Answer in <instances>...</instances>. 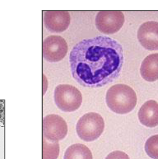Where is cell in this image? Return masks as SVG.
<instances>
[{"mask_svg":"<svg viewBox=\"0 0 158 159\" xmlns=\"http://www.w3.org/2000/svg\"><path fill=\"white\" fill-rule=\"evenodd\" d=\"M69 60L72 75L77 83L87 88H100L120 76L124 50L116 39L97 36L76 44Z\"/></svg>","mask_w":158,"mask_h":159,"instance_id":"6da1fadb","label":"cell"},{"mask_svg":"<svg viewBox=\"0 0 158 159\" xmlns=\"http://www.w3.org/2000/svg\"><path fill=\"white\" fill-rule=\"evenodd\" d=\"M106 104L113 112L120 114L129 113L137 104L135 91L125 84H116L109 88L105 97Z\"/></svg>","mask_w":158,"mask_h":159,"instance_id":"7a4b0ae2","label":"cell"},{"mask_svg":"<svg viewBox=\"0 0 158 159\" xmlns=\"http://www.w3.org/2000/svg\"><path fill=\"white\" fill-rule=\"evenodd\" d=\"M104 128L103 117L98 113L89 112L79 119L76 125V132L82 140L91 142L99 138Z\"/></svg>","mask_w":158,"mask_h":159,"instance_id":"3957f363","label":"cell"},{"mask_svg":"<svg viewBox=\"0 0 158 159\" xmlns=\"http://www.w3.org/2000/svg\"><path fill=\"white\" fill-rule=\"evenodd\" d=\"M55 104L59 110L65 112H72L80 108L82 94L75 86L69 84H60L54 90Z\"/></svg>","mask_w":158,"mask_h":159,"instance_id":"277c9868","label":"cell"},{"mask_svg":"<svg viewBox=\"0 0 158 159\" xmlns=\"http://www.w3.org/2000/svg\"><path fill=\"white\" fill-rule=\"evenodd\" d=\"M43 136L51 143H58L68 134V128L64 119L58 114H49L43 119Z\"/></svg>","mask_w":158,"mask_h":159,"instance_id":"5b68a950","label":"cell"},{"mask_svg":"<svg viewBox=\"0 0 158 159\" xmlns=\"http://www.w3.org/2000/svg\"><path fill=\"white\" fill-rule=\"evenodd\" d=\"M125 22L124 15L121 11L103 10L98 12L95 23L97 29L104 34L117 32Z\"/></svg>","mask_w":158,"mask_h":159,"instance_id":"8992f818","label":"cell"},{"mask_svg":"<svg viewBox=\"0 0 158 159\" xmlns=\"http://www.w3.org/2000/svg\"><path fill=\"white\" fill-rule=\"evenodd\" d=\"M68 51V46L66 41L59 36H48L43 42V57L49 62H58L63 60Z\"/></svg>","mask_w":158,"mask_h":159,"instance_id":"52a82bcc","label":"cell"},{"mask_svg":"<svg viewBox=\"0 0 158 159\" xmlns=\"http://www.w3.org/2000/svg\"><path fill=\"white\" fill-rule=\"evenodd\" d=\"M71 22L69 13L65 10H48L43 16L46 28L51 33H61L66 30Z\"/></svg>","mask_w":158,"mask_h":159,"instance_id":"ba28073f","label":"cell"},{"mask_svg":"<svg viewBox=\"0 0 158 159\" xmlns=\"http://www.w3.org/2000/svg\"><path fill=\"white\" fill-rule=\"evenodd\" d=\"M138 38L146 49L158 50V22H145L138 31Z\"/></svg>","mask_w":158,"mask_h":159,"instance_id":"9c48e42d","label":"cell"},{"mask_svg":"<svg viewBox=\"0 0 158 159\" xmlns=\"http://www.w3.org/2000/svg\"><path fill=\"white\" fill-rule=\"evenodd\" d=\"M139 120L143 125L153 128L158 125V103L155 100H148L140 108Z\"/></svg>","mask_w":158,"mask_h":159,"instance_id":"30bf717a","label":"cell"},{"mask_svg":"<svg viewBox=\"0 0 158 159\" xmlns=\"http://www.w3.org/2000/svg\"><path fill=\"white\" fill-rule=\"evenodd\" d=\"M140 73L147 82H155L158 80V54L149 55L142 61Z\"/></svg>","mask_w":158,"mask_h":159,"instance_id":"8fae6325","label":"cell"},{"mask_svg":"<svg viewBox=\"0 0 158 159\" xmlns=\"http://www.w3.org/2000/svg\"><path fill=\"white\" fill-rule=\"evenodd\" d=\"M64 159H93L90 148L82 144H74L65 151Z\"/></svg>","mask_w":158,"mask_h":159,"instance_id":"7c38bea8","label":"cell"},{"mask_svg":"<svg viewBox=\"0 0 158 159\" xmlns=\"http://www.w3.org/2000/svg\"><path fill=\"white\" fill-rule=\"evenodd\" d=\"M59 154V144L58 143H49L43 138L42 159H58Z\"/></svg>","mask_w":158,"mask_h":159,"instance_id":"4fadbf2b","label":"cell"},{"mask_svg":"<svg viewBox=\"0 0 158 159\" xmlns=\"http://www.w3.org/2000/svg\"><path fill=\"white\" fill-rule=\"evenodd\" d=\"M145 151L151 158L158 159V134L153 135L147 140Z\"/></svg>","mask_w":158,"mask_h":159,"instance_id":"5bb4252c","label":"cell"},{"mask_svg":"<svg viewBox=\"0 0 158 159\" xmlns=\"http://www.w3.org/2000/svg\"><path fill=\"white\" fill-rule=\"evenodd\" d=\"M105 159H129V157L124 152L116 151L109 153Z\"/></svg>","mask_w":158,"mask_h":159,"instance_id":"9a60e30c","label":"cell"},{"mask_svg":"<svg viewBox=\"0 0 158 159\" xmlns=\"http://www.w3.org/2000/svg\"><path fill=\"white\" fill-rule=\"evenodd\" d=\"M4 121V101H0V122Z\"/></svg>","mask_w":158,"mask_h":159,"instance_id":"2e32d148","label":"cell"}]
</instances>
